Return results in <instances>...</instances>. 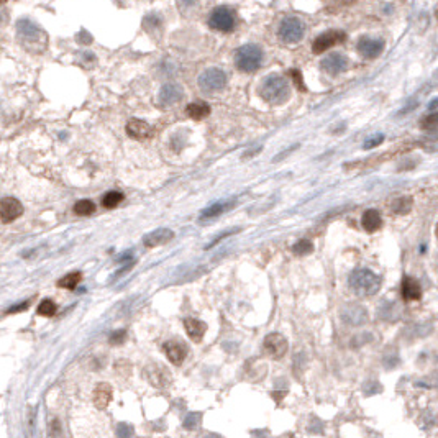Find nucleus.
<instances>
[{"label": "nucleus", "instance_id": "nucleus-1", "mask_svg": "<svg viewBox=\"0 0 438 438\" xmlns=\"http://www.w3.org/2000/svg\"><path fill=\"white\" fill-rule=\"evenodd\" d=\"M259 96L268 104L281 105L284 102H288V99L291 97V86L282 75L271 74V75H268V78H264V81L261 82Z\"/></svg>", "mask_w": 438, "mask_h": 438}, {"label": "nucleus", "instance_id": "nucleus-2", "mask_svg": "<svg viewBox=\"0 0 438 438\" xmlns=\"http://www.w3.org/2000/svg\"><path fill=\"white\" fill-rule=\"evenodd\" d=\"M16 35H18V41L23 45V48L31 53H40L46 48V33L30 20L23 18L16 23Z\"/></svg>", "mask_w": 438, "mask_h": 438}, {"label": "nucleus", "instance_id": "nucleus-3", "mask_svg": "<svg viewBox=\"0 0 438 438\" xmlns=\"http://www.w3.org/2000/svg\"><path fill=\"white\" fill-rule=\"evenodd\" d=\"M348 284L356 296L371 297V296H374V294H377L379 289H381V277H379L377 274H374L373 271H369V269L359 268V269H355V271L350 274Z\"/></svg>", "mask_w": 438, "mask_h": 438}, {"label": "nucleus", "instance_id": "nucleus-4", "mask_svg": "<svg viewBox=\"0 0 438 438\" xmlns=\"http://www.w3.org/2000/svg\"><path fill=\"white\" fill-rule=\"evenodd\" d=\"M263 63V49L258 45H243L235 53V66L241 72H255Z\"/></svg>", "mask_w": 438, "mask_h": 438}, {"label": "nucleus", "instance_id": "nucleus-5", "mask_svg": "<svg viewBox=\"0 0 438 438\" xmlns=\"http://www.w3.org/2000/svg\"><path fill=\"white\" fill-rule=\"evenodd\" d=\"M235 23H237V16H235V12L232 8L220 5L212 10L208 16V25L210 28H214L217 31H232L235 28Z\"/></svg>", "mask_w": 438, "mask_h": 438}, {"label": "nucleus", "instance_id": "nucleus-6", "mask_svg": "<svg viewBox=\"0 0 438 438\" xmlns=\"http://www.w3.org/2000/svg\"><path fill=\"white\" fill-rule=\"evenodd\" d=\"M306 35V25L297 16H288L281 22L279 38L284 43H297Z\"/></svg>", "mask_w": 438, "mask_h": 438}, {"label": "nucleus", "instance_id": "nucleus-7", "mask_svg": "<svg viewBox=\"0 0 438 438\" xmlns=\"http://www.w3.org/2000/svg\"><path fill=\"white\" fill-rule=\"evenodd\" d=\"M225 86H226V74L222 69H218V67H210V69H205L199 75V87L204 92H207V94L222 90Z\"/></svg>", "mask_w": 438, "mask_h": 438}, {"label": "nucleus", "instance_id": "nucleus-8", "mask_svg": "<svg viewBox=\"0 0 438 438\" xmlns=\"http://www.w3.org/2000/svg\"><path fill=\"white\" fill-rule=\"evenodd\" d=\"M384 40L381 38H369V36H363L359 38L358 45H356V49L358 53L366 58V60H374V58H377L379 54H381L384 51Z\"/></svg>", "mask_w": 438, "mask_h": 438}, {"label": "nucleus", "instance_id": "nucleus-9", "mask_svg": "<svg viewBox=\"0 0 438 438\" xmlns=\"http://www.w3.org/2000/svg\"><path fill=\"white\" fill-rule=\"evenodd\" d=\"M347 38L345 36L343 31H338V30H333V31H325L322 33L320 36L315 38L314 45H312V51L315 54H320V53H325L327 49H330L332 46L341 43V41Z\"/></svg>", "mask_w": 438, "mask_h": 438}, {"label": "nucleus", "instance_id": "nucleus-10", "mask_svg": "<svg viewBox=\"0 0 438 438\" xmlns=\"http://www.w3.org/2000/svg\"><path fill=\"white\" fill-rule=\"evenodd\" d=\"M23 214V205L13 197H4L0 200V220L4 223H12Z\"/></svg>", "mask_w": 438, "mask_h": 438}, {"label": "nucleus", "instance_id": "nucleus-11", "mask_svg": "<svg viewBox=\"0 0 438 438\" xmlns=\"http://www.w3.org/2000/svg\"><path fill=\"white\" fill-rule=\"evenodd\" d=\"M288 347H289L288 340H285V336L281 333H269L264 338V350L268 351L269 356H273L276 359L285 355Z\"/></svg>", "mask_w": 438, "mask_h": 438}, {"label": "nucleus", "instance_id": "nucleus-12", "mask_svg": "<svg viewBox=\"0 0 438 438\" xmlns=\"http://www.w3.org/2000/svg\"><path fill=\"white\" fill-rule=\"evenodd\" d=\"M320 67H322V71H325L327 74L338 75L343 71H347L348 60H347V56H343L340 53H332L327 58H323L322 63H320Z\"/></svg>", "mask_w": 438, "mask_h": 438}, {"label": "nucleus", "instance_id": "nucleus-13", "mask_svg": "<svg viewBox=\"0 0 438 438\" xmlns=\"http://www.w3.org/2000/svg\"><path fill=\"white\" fill-rule=\"evenodd\" d=\"M182 97H184L182 87L179 86V84H174V82L164 84V86L161 87V90H159V104H161L163 107H169V105L178 104Z\"/></svg>", "mask_w": 438, "mask_h": 438}, {"label": "nucleus", "instance_id": "nucleus-14", "mask_svg": "<svg viewBox=\"0 0 438 438\" xmlns=\"http://www.w3.org/2000/svg\"><path fill=\"white\" fill-rule=\"evenodd\" d=\"M163 350L166 353V358L169 359L173 365H176V366H181L184 363V359H186V356H187L186 345L179 343V341H166Z\"/></svg>", "mask_w": 438, "mask_h": 438}, {"label": "nucleus", "instance_id": "nucleus-15", "mask_svg": "<svg viewBox=\"0 0 438 438\" xmlns=\"http://www.w3.org/2000/svg\"><path fill=\"white\" fill-rule=\"evenodd\" d=\"M174 238V232L171 228H158L155 232L148 233L145 238H143V245L146 248H156L159 245H164V243L171 241Z\"/></svg>", "mask_w": 438, "mask_h": 438}, {"label": "nucleus", "instance_id": "nucleus-16", "mask_svg": "<svg viewBox=\"0 0 438 438\" xmlns=\"http://www.w3.org/2000/svg\"><path fill=\"white\" fill-rule=\"evenodd\" d=\"M126 133H128V137L135 140H145L151 135V126L145 120L131 119L126 123Z\"/></svg>", "mask_w": 438, "mask_h": 438}, {"label": "nucleus", "instance_id": "nucleus-17", "mask_svg": "<svg viewBox=\"0 0 438 438\" xmlns=\"http://www.w3.org/2000/svg\"><path fill=\"white\" fill-rule=\"evenodd\" d=\"M184 327H186V332L189 335V338L196 343H199L202 338H204V335L207 332V325L197 318H186L184 320Z\"/></svg>", "mask_w": 438, "mask_h": 438}, {"label": "nucleus", "instance_id": "nucleus-18", "mask_svg": "<svg viewBox=\"0 0 438 438\" xmlns=\"http://www.w3.org/2000/svg\"><path fill=\"white\" fill-rule=\"evenodd\" d=\"M402 297L406 300H418L422 297V288H420V284L415 279L406 276L402 281Z\"/></svg>", "mask_w": 438, "mask_h": 438}, {"label": "nucleus", "instance_id": "nucleus-19", "mask_svg": "<svg viewBox=\"0 0 438 438\" xmlns=\"http://www.w3.org/2000/svg\"><path fill=\"white\" fill-rule=\"evenodd\" d=\"M361 225H363V228L366 232L379 230V228H381V225H383L381 214H379L377 210H373V208L366 210V212L363 214V217H361Z\"/></svg>", "mask_w": 438, "mask_h": 438}, {"label": "nucleus", "instance_id": "nucleus-20", "mask_svg": "<svg viewBox=\"0 0 438 438\" xmlns=\"http://www.w3.org/2000/svg\"><path fill=\"white\" fill-rule=\"evenodd\" d=\"M112 401V387L108 384H99L94 391V404L97 409H105L108 402Z\"/></svg>", "mask_w": 438, "mask_h": 438}, {"label": "nucleus", "instance_id": "nucleus-21", "mask_svg": "<svg viewBox=\"0 0 438 438\" xmlns=\"http://www.w3.org/2000/svg\"><path fill=\"white\" fill-rule=\"evenodd\" d=\"M366 318H368V314L361 306H351L347 309V312H345V322H348L351 325L365 323Z\"/></svg>", "mask_w": 438, "mask_h": 438}, {"label": "nucleus", "instance_id": "nucleus-22", "mask_svg": "<svg viewBox=\"0 0 438 438\" xmlns=\"http://www.w3.org/2000/svg\"><path fill=\"white\" fill-rule=\"evenodd\" d=\"M186 112H187V115L191 117V119L202 120V119H205V117H208L210 105L205 104V102H192V104L187 105Z\"/></svg>", "mask_w": 438, "mask_h": 438}, {"label": "nucleus", "instance_id": "nucleus-23", "mask_svg": "<svg viewBox=\"0 0 438 438\" xmlns=\"http://www.w3.org/2000/svg\"><path fill=\"white\" fill-rule=\"evenodd\" d=\"M233 205V204H232ZM232 205H228V204H225V202H215V204H212V205H208L207 208H204L202 210V218H212V217H217V215H220L222 212H225L226 208H230Z\"/></svg>", "mask_w": 438, "mask_h": 438}, {"label": "nucleus", "instance_id": "nucleus-24", "mask_svg": "<svg viewBox=\"0 0 438 438\" xmlns=\"http://www.w3.org/2000/svg\"><path fill=\"white\" fill-rule=\"evenodd\" d=\"M82 281V274L81 273H71V274H67V276H64L63 279H60L58 281V285H60L61 289H75V285H78L79 282Z\"/></svg>", "mask_w": 438, "mask_h": 438}, {"label": "nucleus", "instance_id": "nucleus-25", "mask_svg": "<svg viewBox=\"0 0 438 438\" xmlns=\"http://www.w3.org/2000/svg\"><path fill=\"white\" fill-rule=\"evenodd\" d=\"M123 194L122 192H119V191H110V192H107L105 196H104V199H102V205L105 207V208H115L117 205L120 204V202H123Z\"/></svg>", "mask_w": 438, "mask_h": 438}, {"label": "nucleus", "instance_id": "nucleus-26", "mask_svg": "<svg viewBox=\"0 0 438 438\" xmlns=\"http://www.w3.org/2000/svg\"><path fill=\"white\" fill-rule=\"evenodd\" d=\"M74 212L78 214V215H92L96 212V204L92 200H89V199H84V200H79V202H75V205H74Z\"/></svg>", "mask_w": 438, "mask_h": 438}, {"label": "nucleus", "instance_id": "nucleus-27", "mask_svg": "<svg viewBox=\"0 0 438 438\" xmlns=\"http://www.w3.org/2000/svg\"><path fill=\"white\" fill-rule=\"evenodd\" d=\"M410 208H412V199L410 197H401L397 200H394V204H392V212L397 214V215L409 214Z\"/></svg>", "mask_w": 438, "mask_h": 438}, {"label": "nucleus", "instance_id": "nucleus-28", "mask_svg": "<svg viewBox=\"0 0 438 438\" xmlns=\"http://www.w3.org/2000/svg\"><path fill=\"white\" fill-rule=\"evenodd\" d=\"M56 314V304L53 300L45 299L43 302L40 304L38 307V315H43V317H53Z\"/></svg>", "mask_w": 438, "mask_h": 438}, {"label": "nucleus", "instance_id": "nucleus-29", "mask_svg": "<svg viewBox=\"0 0 438 438\" xmlns=\"http://www.w3.org/2000/svg\"><path fill=\"white\" fill-rule=\"evenodd\" d=\"M312 250H314V245L309 240H299L296 245L292 246V251L299 256L309 255V253H312Z\"/></svg>", "mask_w": 438, "mask_h": 438}, {"label": "nucleus", "instance_id": "nucleus-30", "mask_svg": "<svg viewBox=\"0 0 438 438\" xmlns=\"http://www.w3.org/2000/svg\"><path fill=\"white\" fill-rule=\"evenodd\" d=\"M200 420H202V414L200 412H191L187 415V418L184 420V427L189 428V430H194L200 425Z\"/></svg>", "mask_w": 438, "mask_h": 438}, {"label": "nucleus", "instance_id": "nucleus-31", "mask_svg": "<svg viewBox=\"0 0 438 438\" xmlns=\"http://www.w3.org/2000/svg\"><path fill=\"white\" fill-rule=\"evenodd\" d=\"M383 141H384V135H374V137L368 138V140L365 141L363 148H365V149H373V148H376V146L381 145Z\"/></svg>", "mask_w": 438, "mask_h": 438}, {"label": "nucleus", "instance_id": "nucleus-32", "mask_svg": "<svg viewBox=\"0 0 438 438\" xmlns=\"http://www.w3.org/2000/svg\"><path fill=\"white\" fill-rule=\"evenodd\" d=\"M438 123V115L435 112H432L428 117H425V120L422 122V126L425 130H435Z\"/></svg>", "mask_w": 438, "mask_h": 438}, {"label": "nucleus", "instance_id": "nucleus-33", "mask_svg": "<svg viewBox=\"0 0 438 438\" xmlns=\"http://www.w3.org/2000/svg\"><path fill=\"white\" fill-rule=\"evenodd\" d=\"M238 232H240V228H233V230H228V232H223V233H220V235H218L217 238H214V240H212V243H210V245H208L207 248H212V246H215L217 243H220L223 238H228V237H232V235L238 233Z\"/></svg>", "mask_w": 438, "mask_h": 438}, {"label": "nucleus", "instance_id": "nucleus-34", "mask_svg": "<svg viewBox=\"0 0 438 438\" xmlns=\"http://www.w3.org/2000/svg\"><path fill=\"white\" fill-rule=\"evenodd\" d=\"M126 338V333L125 330H119V332H113L112 336H110V343L112 345H122Z\"/></svg>", "mask_w": 438, "mask_h": 438}, {"label": "nucleus", "instance_id": "nucleus-35", "mask_svg": "<svg viewBox=\"0 0 438 438\" xmlns=\"http://www.w3.org/2000/svg\"><path fill=\"white\" fill-rule=\"evenodd\" d=\"M291 74H292L294 82H296L297 89L304 92V90H306V86H304V82H302V74H300V71H299V69H292V71H291Z\"/></svg>", "mask_w": 438, "mask_h": 438}, {"label": "nucleus", "instance_id": "nucleus-36", "mask_svg": "<svg viewBox=\"0 0 438 438\" xmlns=\"http://www.w3.org/2000/svg\"><path fill=\"white\" fill-rule=\"evenodd\" d=\"M117 435L119 436H131L133 435V428L128 424H120L119 428H117Z\"/></svg>", "mask_w": 438, "mask_h": 438}, {"label": "nucleus", "instance_id": "nucleus-37", "mask_svg": "<svg viewBox=\"0 0 438 438\" xmlns=\"http://www.w3.org/2000/svg\"><path fill=\"white\" fill-rule=\"evenodd\" d=\"M27 309H28V302H23V304L16 306V307H13V309H8V310H7V314H16V312H23V310H27Z\"/></svg>", "mask_w": 438, "mask_h": 438}, {"label": "nucleus", "instance_id": "nucleus-38", "mask_svg": "<svg viewBox=\"0 0 438 438\" xmlns=\"http://www.w3.org/2000/svg\"><path fill=\"white\" fill-rule=\"evenodd\" d=\"M2 2H5V0H0V4H2Z\"/></svg>", "mask_w": 438, "mask_h": 438}]
</instances>
